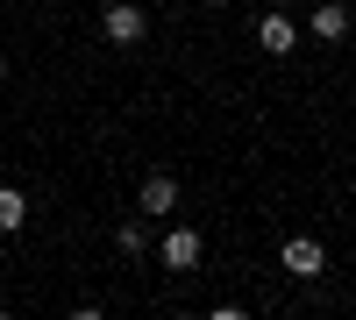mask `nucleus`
Here are the masks:
<instances>
[{
  "label": "nucleus",
  "instance_id": "nucleus-1",
  "mask_svg": "<svg viewBox=\"0 0 356 320\" xmlns=\"http://www.w3.org/2000/svg\"><path fill=\"white\" fill-rule=\"evenodd\" d=\"M100 36H107L114 50H136L143 36H150V15H143V8H136V0H114V8L100 15Z\"/></svg>",
  "mask_w": 356,
  "mask_h": 320
},
{
  "label": "nucleus",
  "instance_id": "nucleus-10",
  "mask_svg": "<svg viewBox=\"0 0 356 320\" xmlns=\"http://www.w3.org/2000/svg\"><path fill=\"white\" fill-rule=\"evenodd\" d=\"M271 8H285V0H271Z\"/></svg>",
  "mask_w": 356,
  "mask_h": 320
},
{
  "label": "nucleus",
  "instance_id": "nucleus-2",
  "mask_svg": "<svg viewBox=\"0 0 356 320\" xmlns=\"http://www.w3.org/2000/svg\"><path fill=\"white\" fill-rule=\"evenodd\" d=\"M278 271L307 285V278H321V271H328V249H321L314 235H285V249H278Z\"/></svg>",
  "mask_w": 356,
  "mask_h": 320
},
{
  "label": "nucleus",
  "instance_id": "nucleus-7",
  "mask_svg": "<svg viewBox=\"0 0 356 320\" xmlns=\"http://www.w3.org/2000/svg\"><path fill=\"white\" fill-rule=\"evenodd\" d=\"M22 228H29V199L15 185H0V235H22Z\"/></svg>",
  "mask_w": 356,
  "mask_h": 320
},
{
  "label": "nucleus",
  "instance_id": "nucleus-8",
  "mask_svg": "<svg viewBox=\"0 0 356 320\" xmlns=\"http://www.w3.org/2000/svg\"><path fill=\"white\" fill-rule=\"evenodd\" d=\"M114 249H122V256H143V249H150V221H122V228H114Z\"/></svg>",
  "mask_w": 356,
  "mask_h": 320
},
{
  "label": "nucleus",
  "instance_id": "nucleus-4",
  "mask_svg": "<svg viewBox=\"0 0 356 320\" xmlns=\"http://www.w3.org/2000/svg\"><path fill=\"white\" fill-rule=\"evenodd\" d=\"M136 207H143V221L171 214V207H178V178H171V171H150V178H143V192H136Z\"/></svg>",
  "mask_w": 356,
  "mask_h": 320
},
{
  "label": "nucleus",
  "instance_id": "nucleus-9",
  "mask_svg": "<svg viewBox=\"0 0 356 320\" xmlns=\"http://www.w3.org/2000/svg\"><path fill=\"white\" fill-rule=\"evenodd\" d=\"M0 78H8V50H0Z\"/></svg>",
  "mask_w": 356,
  "mask_h": 320
},
{
  "label": "nucleus",
  "instance_id": "nucleus-3",
  "mask_svg": "<svg viewBox=\"0 0 356 320\" xmlns=\"http://www.w3.org/2000/svg\"><path fill=\"white\" fill-rule=\"evenodd\" d=\"M200 256H207L200 228H164V242H157V264L164 271H200Z\"/></svg>",
  "mask_w": 356,
  "mask_h": 320
},
{
  "label": "nucleus",
  "instance_id": "nucleus-6",
  "mask_svg": "<svg viewBox=\"0 0 356 320\" xmlns=\"http://www.w3.org/2000/svg\"><path fill=\"white\" fill-rule=\"evenodd\" d=\"M307 28H314L321 43H342V36H349V8H342V0H321V8H314V22H307Z\"/></svg>",
  "mask_w": 356,
  "mask_h": 320
},
{
  "label": "nucleus",
  "instance_id": "nucleus-5",
  "mask_svg": "<svg viewBox=\"0 0 356 320\" xmlns=\"http://www.w3.org/2000/svg\"><path fill=\"white\" fill-rule=\"evenodd\" d=\"M257 43H264V50H271V57H285V50H300V28H292V22H285V15L271 8V15H264V22H257Z\"/></svg>",
  "mask_w": 356,
  "mask_h": 320
}]
</instances>
